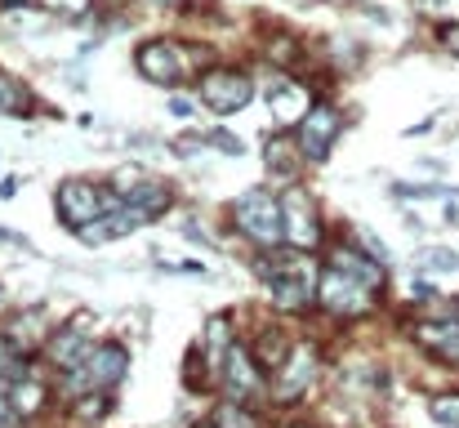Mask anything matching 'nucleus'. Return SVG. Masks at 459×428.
I'll list each match as a JSON object with an SVG mask.
<instances>
[{
	"label": "nucleus",
	"instance_id": "nucleus-1",
	"mask_svg": "<svg viewBox=\"0 0 459 428\" xmlns=\"http://www.w3.org/2000/svg\"><path fill=\"white\" fill-rule=\"evenodd\" d=\"M130 371L126 344H94L90 357L72 371H63V393L67 397H90V393H112Z\"/></svg>",
	"mask_w": 459,
	"mask_h": 428
},
{
	"label": "nucleus",
	"instance_id": "nucleus-2",
	"mask_svg": "<svg viewBox=\"0 0 459 428\" xmlns=\"http://www.w3.org/2000/svg\"><path fill=\"white\" fill-rule=\"evenodd\" d=\"M232 223L246 241H255L259 250H273L286 241L281 232V197H273L268 188H250L232 201Z\"/></svg>",
	"mask_w": 459,
	"mask_h": 428
},
{
	"label": "nucleus",
	"instance_id": "nucleus-3",
	"mask_svg": "<svg viewBox=\"0 0 459 428\" xmlns=\"http://www.w3.org/2000/svg\"><path fill=\"white\" fill-rule=\"evenodd\" d=\"M375 294H379L375 285H366L361 277H352L348 268H334V264H325L321 277H316V303L325 312H334V317H361V312H370Z\"/></svg>",
	"mask_w": 459,
	"mask_h": 428
},
{
	"label": "nucleus",
	"instance_id": "nucleus-4",
	"mask_svg": "<svg viewBox=\"0 0 459 428\" xmlns=\"http://www.w3.org/2000/svg\"><path fill=\"white\" fill-rule=\"evenodd\" d=\"M112 197H117V192H112ZM112 197H103V188L90 183V179H63L58 192H54V205H58L63 228H67V232H81L85 223H94L99 214H108Z\"/></svg>",
	"mask_w": 459,
	"mask_h": 428
},
{
	"label": "nucleus",
	"instance_id": "nucleus-5",
	"mask_svg": "<svg viewBox=\"0 0 459 428\" xmlns=\"http://www.w3.org/2000/svg\"><path fill=\"white\" fill-rule=\"evenodd\" d=\"M255 99V76L237 72V67H210L201 76V103L214 117H237L246 103Z\"/></svg>",
	"mask_w": 459,
	"mask_h": 428
},
{
	"label": "nucleus",
	"instance_id": "nucleus-6",
	"mask_svg": "<svg viewBox=\"0 0 459 428\" xmlns=\"http://www.w3.org/2000/svg\"><path fill=\"white\" fill-rule=\"evenodd\" d=\"M281 232H286V246H295L304 255L321 246V210H316L312 192L299 183L281 197Z\"/></svg>",
	"mask_w": 459,
	"mask_h": 428
},
{
	"label": "nucleus",
	"instance_id": "nucleus-7",
	"mask_svg": "<svg viewBox=\"0 0 459 428\" xmlns=\"http://www.w3.org/2000/svg\"><path fill=\"white\" fill-rule=\"evenodd\" d=\"M134 63H139V76L160 85V90L183 85L187 72H192V54H187L178 40H148V45H139Z\"/></svg>",
	"mask_w": 459,
	"mask_h": 428
},
{
	"label": "nucleus",
	"instance_id": "nucleus-8",
	"mask_svg": "<svg viewBox=\"0 0 459 428\" xmlns=\"http://www.w3.org/2000/svg\"><path fill=\"white\" fill-rule=\"evenodd\" d=\"M219 384H223V397L228 402H241V406H255L259 397H264V371H259V362H255V353L250 348H241V344H232L228 348V357H223V366H219Z\"/></svg>",
	"mask_w": 459,
	"mask_h": 428
},
{
	"label": "nucleus",
	"instance_id": "nucleus-9",
	"mask_svg": "<svg viewBox=\"0 0 459 428\" xmlns=\"http://www.w3.org/2000/svg\"><path fill=\"white\" fill-rule=\"evenodd\" d=\"M316 375H321V353H316V344H299V348H290V357H286V362H281V371H277L273 402L290 406V402L307 397V389L316 384Z\"/></svg>",
	"mask_w": 459,
	"mask_h": 428
},
{
	"label": "nucleus",
	"instance_id": "nucleus-10",
	"mask_svg": "<svg viewBox=\"0 0 459 428\" xmlns=\"http://www.w3.org/2000/svg\"><path fill=\"white\" fill-rule=\"evenodd\" d=\"M339 130H343L339 108H330V103L307 108V117L295 126V143H299L304 161H325V156H330V147H334V139H339Z\"/></svg>",
	"mask_w": 459,
	"mask_h": 428
},
{
	"label": "nucleus",
	"instance_id": "nucleus-11",
	"mask_svg": "<svg viewBox=\"0 0 459 428\" xmlns=\"http://www.w3.org/2000/svg\"><path fill=\"white\" fill-rule=\"evenodd\" d=\"M90 348H94V344H90V335L72 321V326L54 330V335L45 339V348H40V353H45V362H49L54 371H72V366H81V362L90 357Z\"/></svg>",
	"mask_w": 459,
	"mask_h": 428
},
{
	"label": "nucleus",
	"instance_id": "nucleus-12",
	"mask_svg": "<svg viewBox=\"0 0 459 428\" xmlns=\"http://www.w3.org/2000/svg\"><path fill=\"white\" fill-rule=\"evenodd\" d=\"M0 335L9 339V348H13L18 357H36V353L45 348V339H49V326H45L40 312H18V317H9V321L0 326Z\"/></svg>",
	"mask_w": 459,
	"mask_h": 428
},
{
	"label": "nucleus",
	"instance_id": "nucleus-13",
	"mask_svg": "<svg viewBox=\"0 0 459 428\" xmlns=\"http://www.w3.org/2000/svg\"><path fill=\"white\" fill-rule=\"evenodd\" d=\"M325 264H334V268H348L352 277H361L366 285H375V290H384V259H375L370 250H357V246H334L330 255H325Z\"/></svg>",
	"mask_w": 459,
	"mask_h": 428
},
{
	"label": "nucleus",
	"instance_id": "nucleus-14",
	"mask_svg": "<svg viewBox=\"0 0 459 428\" xmlns=\"http://www.w3.org/2000/svg\"><path fill=\"white\" fill-rule=\"evenodd\" d=\"M415 339L424 348H433L437 357H446V362L459 366V321L455 317H446V321H420L415 326Z\"/></svg>",
	"mask_w": 459,
	"mask_h": 428
},
{
	"label": "nucleus",
	"instance_id": "nucleus-15",
	"mask_svg": "<svg viewBox=\"0 0 459 428\" xmlns=\"http://www.w3.org/2000/svg\"><path fill=\"white\" fill-rule=\"evenodd\" d=\"M268 103H273L277 126H299V121L307 117V90L304 85H295V81H281V85L268 94Z\"/></svg>",
	"mask_w": 459,
	"mask_h": 428
},
{
	"label": "nucleus",
	"instance_id": "nucleus-16",
	"mask_svg": "<svg viewBox=\"0 0 459 428\" xmlns=\"http://www.w3.org/2000/svg\"><path fill=\"white\" fill-rule=\"evenodd\" d=\"M130 205H134V214L143 219V223H152V219H160L165 210H169V201H174V192L160 183V179H143L130 197H126Z\"/></svg>",
	"mask_w": 459,
	"mask_h": 428
},
{
	"label": "nucleus",
	"instance_id": "nucleus-17",
	"mask_svg": "<svg viewBox=\"0 0 459 428\" xmlns=\"http://www.w3.org/2000/svg\"><path fill=\"white\" fill-rule=\"evenodd\" d=\"M4 397L13 402V411H18L22 420H31V415H40V406H45V384H40L36 375H18V380L4 389Z\"/></svg>",
	"mask_w": 459,
	"mask_h": 428
},
{
	"label": "nucleus",
	"instance_id": "nucleus-18",
	"mask_svg": "<svg viewBox=\"0 0 459 428\" xmlns=\"http://www.w3.org/2000/svg\"><path fill=\"white\" fill-rule=\"evenodd\" d=\"M264 161H268V170H273V174L295 179V174H299L304 152H299V143H295V139H268V143H264Z\"/></svg>",
	"mask_w": 459,
	"mask_h": 428
},
{
	"label": "nucleus",
	"instance_id": "nucleus-19",
	"mask_svg": "<svg viewBox=\"0 0 459 428\" xmlns=\"http://www.w3.org/2000/svg\"><path fill=\"white\" fill-rule=\"evenodd\" d=\"M232 344H237V339H232V317H210V321H205V339H201V348H205V357H210L214 371L223 366V357H228Z\"/></svg>",
	"mask_w": 459,
	"mask_h": 428
},
{
	"label": "nucleus",
	"instance_id": "nucleus-20",
	"mask_svg": "<svg viewBox=\"0 0 459 428\" xmlns=\"http://www.w3.org/2000/svg\"><path fill=\"white\" fill-rule=\"evenodd\" d=\"M27 103H31L27 85H22L18 76H4V72H0V112H13V117H22V112H27Z\"/></svg>",
	"mask_w": 459,
	"mask_h": 428
},
{
	"label": "nucleus",
	"instance_id": "nucleus-21",
	"mask_svg": "<svg viewBox=\"0 0 459 428\" xmlns=\"http://www.w3.org/2000/svg\"><path fill=\"white\" fill-rule=\"evenodd\" d=\"M214 424H219V428H259V424H255V415H250V406L228 402V397H223V406L214 411Z\"/></svg>",
	"mask_w": 459,
	"mask_h": 428
},
{
	"label": "nucleus",
	"instance_id": "nucleus-22",
	"mask_svg": "<svg viewBox=\"0 0 459 428\" xmlns=\"http://www.w3.org/2000/svg\"><path fill=\"white\" fill-rule=\"evenodd\" d=\"M429 415L442 428H459V393H437V397L429 402Z\"/></svg>",
	"mask_w": 459,
	"mask_h": 428
},
{
	"label": "nucleus",
	"instance_id": "nucleus-23",
	"mask_svg": "<svg viewBox=\"0 0 459 428\" xmlns=\"http://www.w3.org/2000/svg\"><path fill=\"white\" fill-rule=\"evenodd\" d=\"M94 0H36V9H49L58 18H85Z\"/></svg>",
	"mask_w": 459,
	"mask_h": 428
},
{
	"label": "nucleus",
	"instance_id": "nucleus-24",
	"mask_svg": "<svg viewBox=\"0 0 459 428\" xmlns=\"http://www.w3.org/2000/svg\"><path fill=\"white\" fill-rule=\"evenodd\" d=\"M255 353H259V362H268V366H273V362H281V353H290V344H286L281 335H273V330H268V335L259 339V348H255Z\"/></svg>",
	"mask_w": 459,
	"mask_h": 428
},
{
	"label": "nucleus",
	"instance_id": "nucleus-25",
	"mask_svg": "<svg viewBox=\"0 0 459 428\" xmlns=\"http://www.w3.org/2000/svg\"><path fill=\"white\" fill-rule=\"evenodd\" d=\"M205 143H210V147H219V152H228V156H246V143L237 139L232 130H210Z\"/></svg>",
	"mask_w": 459,
	"mask_h": 428
},
{
	"label": "nucleus",
	"instance_id": "nucleus-26",
	"mask_svg": "<svg viewBox=\"0 0 459 428\" xmlns=\"http://www.w3.org/2000/svg\"><path fill=\"white\" fill-rule=\"evenodd\" d=\"M18 424H22V415H18V411H13V402L0 393V428H18Z\"/></svg>",
	"mask_w": 459,
	"mask_h": 428
},
{
	"label": "nucleus",
	"instance_id": "nucleus-27",
	"mask_svg": "<svg viewBox=\"0 0 459 428\" xmlns=\"http://www.w3.org/2000/svg\"><path fill=\"white\" fill-rule=\"evenodd\" d=\"M424 264H433V268H459V259L451 255V250H429Z\"/></svg>",
	"mask_w": 459,
	"mask_h": 428
},
{
	"label": "nucleus",
	"instance_id": "nucleus-28",
	"mask_svg": "<svg viewBox=\"0 0 459 428\" xmlns=\"http://www.w3.org/2000/svg\"><path fill=\"white\" fill-rule=\"evenodd\" d=\"M268 54H273L277 63H286V58H295V40H290V36H277V45H273Z\"/></svg>",
	"mask_w": 459,
	"mask_h": 428
},
{
	"label": "nucleus",
	"instance_id": "nucleus-29",
	"mask_svg": "<svg viewBox=\"0 0 459 428\" xmlns=\"http://www.w3.org/2000/svg\"><path fill=\"white\" fill-rule=\"evenodd\" d=\"M18 375H27V366H9V362L0 357V393H4V389H9Z\"/></svg>",
	"mask_w": 459,
	"mask_h": 428
},
{
	"label": "nucleus",
	"instance_id": "nucleus-30",
	"mask_svg": "<svg viewBox=\"0 0 459 428\" xmlns=\"http://www.w3.org/2000/svg\"><path fill=\"white\" fill-rule=\"evenodd\" d=\"M442 40H446V49H451V54H459V22L442 27Z\"/></svg>",
	"mask_w": 459,
	"mask_h": 428
},
{
	"label": "nucleus",
	"instance_id": "nucleus-31",
	"mask_svg": "<svg viewBox=\"0 0 459 428\" xmlns=\"http://www.w3.org/2000/svg\"><path fill=\"white\" fill-rule=\"evenodd\" d=\"M0 241H4V246H27V237H22V232H9V228H0Z\"/></svg>",
	"mask_w": 459,
	"mask_h": 428
},
{
	"label": "nucleus",
	"instance_id": "nucleus-32",
	"mask_svg": "<svg viewBox=\"0 0 459 428\" xmlns=\"http://www.w3.org/2000/svg\"><path fill=\"white\" fill-rule=\"evenodd\" d=\"M169 112H174V117H183V121H187V117H192V103H183V99H174V103H169Z\"/></svg>",
	"mask_w": 459,
	"mask_h": 428
},
{
	"label": "nucleus",
	"instance_id": "nucleus-33",
	"mask_svg": "<svg viewBox=\"0 0 459 428\" xmlns=\"http://www.w3.org/2000/svg\"><path fill=\"white\" fill-rule=\"evenodd\" d=\"M0 9H31V0H0Z\"/></svg>",
	"mask_w": 459,
	"mask_h": 428
},
{
	"label": "nucleus",
	"instance_id": "nucleus-34",
	"mask_svg": "<svg viewBox=\"0 0 459 428\" xmlns=\"http://www.w3.org/2000/svg\"><path fill=\"white\" fill-rule=\"evenodd\" d=\"M196 428H219V424H214V420H210V424H196Z\"/></svg>",
	"mask_w": 459,
	"mask_h": 428
},
{
	"label": "nucleus",
	"instance_id": "nucleus-35",
	"mask_svg": "<svg viewBox=\"0 0 459 428\" xmlns=\"http://www.w3.org/2000/svg\"><path fill=\"white\" fill-rule=\"evenodd\" d=\"M0 303H4V285H0Z\"/></svg>",
	"mask_w": 459,
	"mask_h": 428
},
{
	"label": "nucleus",
	"instance_id": "nucleus-36",
	"mask_svg": "<svg viewBox=\"0 0 459 428\" xmlns=\"http://www.w3.org/2000/svg\"><path fill=\"white\" fill-rule=\"evenodd\" d=\"M290 428H307V424H290Z\"/></svg>",
	"mask_w": 459,
	"mask_h": 428
}]
</instances>
